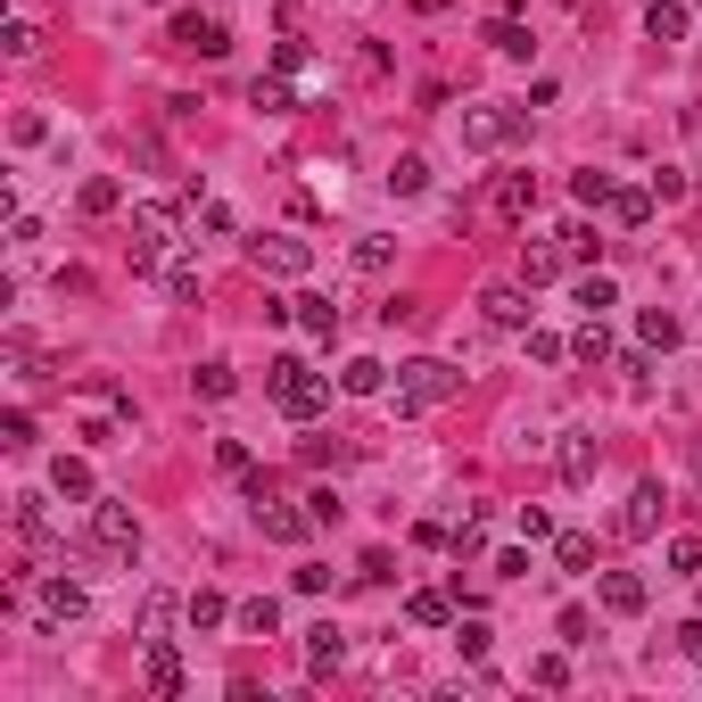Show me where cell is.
Returning a JSON list of instances; mask_svg holds the SVG:
<instances>
[{"instance_id":"6da1fadb","label":"cell","mask_w":702,"mask_h":702,"mask_svg":"<svg viewBox=\"0 0 702 702\" xmlns=\"http://www.w3.org/2000/svg\"><path fill=\"white\" fill-rule=\"evenodd\" d=\"M265 397H273L290 422H315V413L331 406V381H323L315 364H297V355H273V364H265Z\"/></svg>"},{"instance_id":"7a4b0ae2","label":"cell","mask_w":702,"mask_h":702,"mask_svg":"<svg viewBox=\"0 0 702 702\" xmlns=\"http://www.w3.org/2000/svg\"><path fill=\"white\" fill-rule=\"evenodd\" d=\"M455 388H463L455 364H438V355H413V364H397V413H430V406H446Z\"/></svg>"},{"instance_id":"3957f363","label":"cell","mask_w":702,"mask_h":702,"mask_svg":"<svg viewBox=\"0 0 702 702\" xmlns=\"http://www.w3.org/2000/svg\"><path fill=\"white\" fill-rule=\"evenodd\" d=\"M92 546H100V554H116V562H132V554H141V520H132V504L92 496Z\"/></svg>"},{"instance_id":"277c9868","label":"cell","mask_w":702,"mask_h":702,"mask_svg":"<svg viewBox=\"0 0 702 702\" xmlns=\"http://www.w3.org/2000/svg\"><path fill=\"white\" fill-rule=\"evenodd\" d=\"M174 257V215L166 207H132V273H157Z\"/></svg>"},{"instance_id":"5b68a950","label":"cell","mask_w":702,"mask_h":702,"mask_svg":"<svg viewBox=\"0 0 702 702\" xmlns=\"http://www.w3.org/2000/svg\"><path fill=\"white\" fill-rule=\"evenodd\" d=\"M248 257H257L265 281H297V273H315V248L290 241V232H273V241H248Z\"/></svg>"},{"instance_id":"8992f818","label":"cell","mask_w":702,"mask_h":702,"mask_svg":"<svg viewBox=\"0 0 702 702\" xmlns=\"http://www.w3.org/2000/svg\"><path fill=\"white\" fill-rule=\"evenodd\" d=\"M520 132H529V116H520V108H496V100L463 116V141H471V149H504V141H520Z\"/></svg>"},{"instance_id":"52a82bcc","label":"cell","mask_w":702,"mask_h":702,"mask_svg":"<svg viewBox=\"0 0 702 702\" xmlns=\"http://www.w3.org/2000/svg\"><path fill=\"white\" fill-rule=\"evenodd\" d=\"M480 315L496 323V331H529V281H496V290H480Z\"/></svg>"},{"instance_id":"ba28073f","label":"cell","mask_w":702,"mask_h":702,"mask_svg":"<svg viewBox=\"0 0 702 702\" xmlns=\"http://www.w3.org/2000/svg\"><path fill=\"white\" fill-rule=\"evenodd\" d=\"M257 529L273 537V546H306V529H323V520L297 513V504H281V496H265V504H257Z\"/></svg>"},{"instance_id":"9c48e42d","label":"cell","mask_w":702,"mask_h":702,"mask_svg":"<svg viewBox=\"0 0 702 702\" xmlns=\"http://www.w3.org/2000/svg\"><path fill=\"white\" fill-rule=\"evenodd\" d=\"M174 42H183V50H199V58H223V50H232V25H223V17H199V9H183V17H174Z\"/></svg>"},{"instance_id":"30bf717a","label":"cell","mask_w":702,"mask_h":702,"mask_svg":"<svg viewBox=\"0 0 702 702\" xmlns=\"http://www.w3.org/2000/svg\"><path fill=\"white\" fill-rule=\"evenodd\" d=\"M662 513H669L662 480H636L629 488V513H620V537H653V529H662Z\"/></svg>"},{"instance_id":"8fae6325","label":"cell","mask_w":702,"mask_h":702,"mask_svg":"<svg viewBox=\"0 0 702 702\" xmlns=\"http://www.w3.org/2000/svg\"><path fill=\"white\" fill-rule=\"evenodd\" d=\"M562 265H571V248H562V232H554V241H520V281H529V290H546V281H562Z\"/></svg>"},{"instance_id":"7c38bea8","label":"cell","mask_w":702,"mask_h":702,"mask_svg":"<svg viewBox=\"0 0 702 702\" xmlns=\"http://www.w3.org/2000/svg\"><path fill=\"white\" fill-rule=\"evenodd\" d=\"M488 207H496L504 223H529V215H537V174H496V190H488Z\"/></svg>"},{"instance_id":"4fadbf2b","label":"cell","mask_w":702,"mask_h":702,"mask_svg":"<svg viewBox=\"0 0 702 702\" xmlns=\"http://www.w3.org/2000/svg\"><path fill=\"white\" fill-rule=\"evenodd\" d=\"M34 604H42V620H50V629H67V620H83V587H74V578H42L34 587Z\"/></svg>"},{"instance_id":"5bb4252c","label":"cell","mask_w":702,"mask_h":702,"mask_svg":"<svg viewBox=\"0 0 702 702\" xmlns=\"http://www.w3.org/2000/svg\"><path fill=\"white\" fill-rule=\"evenodd\" d=\"M595 595H604L611 620H636V611H645V578H636V571H604V578H595Z\"/></svg>"},{"instance_id":"9a60e30c","label":"cell","mask_w":702,"mask_h":702,"mask_svg":"<svg viewBox=\"0 0 702 702\" xmlns=\"http://www.w3.org/2000/svg\"><path fill=\"white\" fill-rule=\"evenodd\" d=\"M50 496L92 504V496H100V488H92V463H83V455H58V463H50Z\"/></svg>"},{"instance_id":"2e32d148","label":"cell","mask_w":702,"mask_h":702,"mask_svg":"<svg viewBox=\"0 0 702 702\" xmlns=\"http://www.w3.org/2000/svg\"><path fill=\"white\" fill-rule=\"evenodd\" d=\"M554 463H562V480H595V463H604V446H595L587 430H562Z\"/></svg>"},{"instance_id":"e0dca14e","label":"cell","mask_w":702,"mask_h":702,"mask_svg":"<svg viewBox=\"0 0 702 702\" xmlns=\"http://www.w3.org/2000/svg\"><path fill=\"white\" fill-rule=\"evenodd\" d=\"M339 662H348V636H339L331 620H315V629H306V669H315V678H331Z\"/></svg>"},{"instance_id":"ac0fdd59","label":"cell","mask_w":702,"mask_h":702,"mask_svg":"<svg viewBox=\"0 0 702 702\" xmlns=\"http://www.w3.org/2000/svg\"><path fill=\"white\" fill-rule=\"evenodd\" d=\"M157 290H166L174 306H199V257H166L157 265Z\"/></svg>"},{"instance_id":"d6986e66","label":"cell","mask_w":702,"mask_h":702,"mask_svg":"<svg viewBox=\"0 0 702 702\" xmlns=\"http://www.w3.org/2000/svg\"><path fill=\"white\" fill-rule=\"evenodd\" d=\"M339 388H348V397H381L388 364H381V355H348V364H339Z\"/></svg>"},{"instance_id":"ffe728a7","label":"cell","mask_w":702,"mask_h":702,"mask_svg":"<svg viewBox=\"0 0 702 702\" xmlns=\"http://www.w3.org/2000/svg\"><path fill=\"white\" fill-rule=\"evenodd\" d=\"M149 694H183V653L166 636H149Z\"/></svg>"},{"instance_id":"44dd1931","label":"cell","mask_w":702,"mask_h":702,"mask_svg":"<svg viewBox=\"0 0 702 702\" xmlns=\"http://www.w3.org/2000/svg\"><path fill=\"white\" fill-rule=\"evenodd\" d=\"M406 620H413V629H455V604H446L438 587H413L406 595Z\"/></svg>"},{"instance_id":"7402d4cb","label":"cell","mask_w":702,"mask_h":702,"mask_svg":"<svg viewBox=\"0 0 702 702\" xmlns=\"http://www.w3.org/2000/svg\"><path fill=\"white\" fill-rule=\"evenodd\" d=\"M74 207H83V215H116V207H125V183H116V174H92V183H83V190H74Z\"/></svg>"},{"instance_id":"603a6c76","label":"cell","mask_w":702,"mask_h":702,"mask_svg":"<svg viewBox=\"0 0 702 702\" xmlns=\"http://www.w3.org/2000/svg\"><path fill=\"white\" fill-rule=\"evenodd\" d=\"M554 562H562L571 578H587V571H595V537H587V529H562V537H554Z\"/></svg>"},{"instance_id":"cb8c5ba5","label":"cell","mask_w":702,"mask_h":702,"mask_svg":"<svg viewBox=\"0 0 702 702\" xmlns=\"http://www.w3.org/2000/svg\"><path fill=\"white\" fill-rule=\"evenodd\" d=\"M17 537H25V546H42V554L58 546V529H50V513H42V496H17Z\"/></svg>"},{"instance_id":"d4e9b609","label":"cell","mask_w":702,"mask_h":702,"mask_svg":"<svg viewBox=\"0 0 702 702\" xmlns=\"http://www.w3.org/2000/svg\"><path fill=\"white\" fill-rule=\"evenodd\" d=\"M662 562H669L678 578H702V529H678V537L662 546Z\"/></svg>"},{"instance_id":"484cf974","label":"cell","mask_w":702,"mask_h":702,"mask_svg":"<svg viewBox=\"0 0 702 702\" xmlns=\"http://www.w3.org/2000/svg\"><path fill=\"white\" fill-rule=\"evenodd\" d=\"M611 223H620V232H645L653 223V190H611Z\"/></svg>"},{"instance_id":"4316f807","label":"cell","mask_w":702,"mask_h":702,"mask_svg":"<svg viewBox=\"0 0 702 702\" xmlns=\"http://www.w3.org/2000/svg\"><path fill=\"white\" fill-rule=\"evenodd\" d=\"M388 190H397V199H422V190H430V157H413V149H406V157L388 166Z\"/></svg>"},{"instance_id":"83f0119b","label":"cell","mask_w":702,"mask_h":702,"mask_svg":"<svg viewBox=\"0 0 702 702\" xmlns=\"http://www.w3.org/2000/svg\"><path fill=\"white\" fill-rule=\"evenodd\" d=\"M183 620H190V629L207 636V629H223V620H232V604H223L215 587H199V595H190V604H183Z\"/></svg>"},{"instance_id":"f1b7e54d","label":"cell","mask_w":702,"mask_h":702,"mask_svg":"<svg viewBox=\"0 0 702 702\" xmlns=\"http://www.w3.org/2000/svg\"><path fill=\"white\" fill-rule=\"evenodd\" d=\"M645 34L653 42H686V0H653V9H645Z\"/></svg>"},{"instance_id":"f546056e","label":"cell","mask_w":702,"mask_h":702,"mask_svg":"<svg viewBox=\"0 0 702 702\" xmlns=\"http://www.w3.org/2000/svg\"><path fill=\"white\" fill-rule=\"evenodd\" d=\"M488 50H496V58H529L537 42H529V25H520V17H496V25H488Z\"/></svg>"},{"instance_id":"4dcf8cb0","label":"cell","mask_w":702,"mask_h":702,"mask_svg":"<svg viewBox=\"0 0 702 702\" xmlns=\"http://www.w3.org/2000/svg\"><path fill=\"white\" fill-rule=\"evenodd\" d=\"M290 306H297V323H306L315 339H339V306L331 297H290Z\"/></svg>"},{"instance_id":"1f68e13d","label":"cell","mask_w":702,"mask_h":702,"mask_svg":"<svg viewBox=\"0 0 702 702\" xmlns=\"http://www.w3.org/2000/svg\"><path fill=\"white\" fill-rule=\"evenodd\" d=\"M578 306H587V315H604V306H620V281H611V273H587V281H578Z\"/></svg>"},{"instance_id":"d6a6232c","label":"cell","mask_w":702,"mask_h":702,"mask_svg":"<svg viewBox=\"0 0 702 702\" xmlns=\"http://www.w3.org/2000/svg\"><path fill=\"white\" fill-rule=\"evenodd\" d=\"M571 355H578V364H604V355H611V331H604V315H587V331L571 339Z\"/></svg>"},{"instance_id":"836d02e7","label":"cell","mask_w":702,"mask_h":702,"mask_svg":"<svg viewBox=\"0 0 702 702\" xmlns=\"http://www.w3.org/2000/svg\"><path fill=\"white\" fill-rule=\"evenodd\" d=\"M611 190H620V183H611V174H595V166L571 174V199H578V207H611Z\"/></svg>"},{"instance_id":"e575fe53","label":"cell","mask_w":702,"mask_h":702,"mask_svg":"<svg viewBox=\"0 0 702 702\" xmlns=\"http://www.w3.org/2000/svg\"><path fill=\"white\" fill-rule=\"evenodd\" d=\"M248 100H257L265 116H281V108H290L297 92H290V74H257V92H248Z\"/></svg>"},{"instance_id":"d590c367","label":"cell","mask_w":702,"mask_h":702,"mask_svg":"<svg viewBox=\"0 0 702 702\" xmlns=\"http://www.w3.org/2000/svg\"><path fill=\"white\" fill-rule=\"evenodd\" d=\"M636 331H645V348H678V315H662V306H645V323H636Z\"/></svg>"},{"instance_id":"8d00e7d4","label":"cell","mask_w":702,"mask_h":702,"mask_svg":"<svg viewBox=\"0 0 702 702\" xmlns=\"http://www.w3.org/2000/svg\"><path fill=\"white\" fill-rule=\"evenodd\" d=\"M0 50H9V58H34V50H42V25H34V17H9V34H0Z\"/></svg>"},{"instance_id":"74e56055","label":"cell","mask_w":702,"mask_h":702,"mask_svg":"<svg viewBox=\"0 0 702 702\" xmlns=\"http://www.w3.org/2000/svg\"><path fill=\"white\" fill-rule=\"evenodd\" d=\"M388 257H397L388 232H364V241H355V265H364V273H388Z\"/></svg>"},{"instance_id":"f35d334b","label":"cell","mask_w":702,"mask_h":702,"mask_svg":"<svg viewBox=\"0 0 702 702\" xmlns=\"http://www.w3.org/2000/svg\"><path fill=\"white\" fill-rule=\"evenodd\" d=\"M241 629H248V636H273V629H281V604H273V595H257V604H241Z\"/></svg>"},{"instance_id":"ab89813d","label":"cell","mask_w":702,"mask_h":702,"mask_svg":"<svg viewBox=\"0 0 702 702\" xmlns=\"http://www.w3.org/2000/svg\"><path fill=\"white\" fill-rule=\"evenodd\" d=\"M455 653L463 662H488V620H455Z\"/></svg>"},{"instance_id":"60d3db41","label":"cell","mask_w":702,"mask_h":702,"mask_svg":"<svg viewBox=\"0 0 702 702\" xmlns=\"http://www.w3.org/2000/svg\"><path fill=\"white\" fill-rule=\"evenodd\" d=\"M0 446L25 455V446H34V413H0Z\"/></svg>"},{"instance_id":"b9f144b4","label":"cell","mask_w":702,"mask_h":702,"mask_svg":"<svg viewBox=\"0 0 702 702\" xmlns=\"http://www.w3.org/2000/svg\"><path fill=\"white\" fill-rule=\"evenodd\" d=\"M190 388H199V397H232V364H199Z\"/></svg>"},{"instance_id":"7bdbcfd3","label":"cell","mask_w":702,"mask_h":702,"mask_svg":"<svg viewBox=\"0 0 702 702\" xmlns=\"http://www.w3.org/2000/svg\"><path fill=\"white\" fill-rule=\"evenodd\" d=\"M297 455L315 463V471H331V463H348V438H306V446H297Z\"/></svg>"},{"instance_id":"ee69618b","label":"cell","mask_w":702,"mask_h":702,"mask_svg":"<svg viewBox=\"0 0 702 702\" xmlns=\"http://www.w3.org/2000/svg\"><path fill=\"white\" fill-rule=\"evenodd\" d=\"M529 678H537V686H571V662H562V653H537Z\"/></svg>"},{"instance_id":"f6af8a7d","label":"cell","mask_w":702,"mask_h":702,"mask_svg":"<svg viewBox=\"0 0 702 702\" xmlns=\"http://www.w3.org/2000/svg\"><path fill=\"white\" fill-rule=\"evenodd\" d=\"M529 355H537V364H562V355H571V339H562V331H529Z\"/></svg>"},{"instance_id":"bcb514c9","label":"cell","mask_w":702,"mask_h":702,"mask_svg":"<svg viewBox=\"0 0 702 702\" xmlns=\"http://www.w3.org/2000/svg\"><path fill=\"white\" fill-rule=\"evenodd\" d=\"M653 199L678 207V199H686V166H662V174H653Z\"/></svg>"},{"instance_id":"7dc6e473","label":"cell","mask_w":702,"mask_h":702,"mask_svg":"<svg viewBox=\"0 0 702 702\" xmlns=\"http://www.w3.org/2000/svg\"><path fill=\"white\" fill-rule=\"evenodd\" d=\"M215 463L232 471V480H248V446H241V438H215Z\"/></svg>"},{"instance_id":"c3c4849f","label":"cell","mask_w":702,"mask_h":702,"mask_svg":"<svg viewBox=\"0 0 702 702\" xmlns=\"http://www.w3.org/2000/svg\"><path fill=\"white\" fill-rule=\"evenodd\" d=\"M562 248H571V257H595V248H604V241H595L587 223H562Z\"/></svg>"},{"instance_id":"681fc988","label":"cell","mask_w":702,"mask_h":702,"mask_svg":"<svg viewBox=\"0 0 702 702\" xmlns=\"http://www.w3.org/2000/svg\"><path fill=\"white\" fill-rule=\"evenodd\" d=\"M520 537H554V513H546V504H520Z\"/></svg>"},{"instance_id":"f907efd6","label":"cell","mask_w":702,"mask_h":702,"mask_svg":"<svg viewBox=\"0 0 702 702\" xmlns=\"http://www.w3.org/2000/svg\"><path fill=\"white\" fill-rule=\"evenodd\" d=\"M306 513H315V520H323V529H331V520H339V513H348V504H339V496H331V488H315V496H306Z\"/></svg>"},{"instance_id":"816d5d0a","label":"cell","mask_w":702,"mask_h":702,"mask_svg":"<svg viewBox=\"0 0 702 702\" xmlns=\"http://www.w3.org/2000/svg\"><path fill=\"white\" fill-rule=\"evenodd\" d=\"M355 578H372V587H381V578H397V562H388V554H381V546H372V554H364V562H355Z\"/></svg>"},{"instance_id":"f5cc1de1","label":"cell","mask_w":702,"mask_h":702,"mask_svg":"<svg viewBox=\"0 0 702 702\" xmlns=\"http://www.w3.org/2000/svg\"><path fill=\"white\" fill-rule=\"evenodd\" d=\"M273 74H306V42H281V50H273Z\"/></svg>"},{"instance_id":"db71d44e","label":"cell","mask_w":702,"mask_h":702,"mask_svg":"<svg viewBox=\"0 0 702 702\" xmlns=\"http://www.w3.org/2000/svg\"><path fill=\"white\" fill-rule=\"evenodd\" d=\"M620 372H629V388H645V381H653V348H636V355H620Z\"/></svg>"},{"instance_id":"11a10c76","label":"cell","mask_w":702,"mask_h":702,"mask_svg":"<svg viewBox=\"0 0 702 702\" xmlns=\"http://www.w3.org/2000/svg\"><path fill=\"white\" fill-rule=\"evenodd\" d=\"M678 645H686V653L702 662V620H686V629H678Z\"/></svg>"},{"instance_id":"9f6ffc18","label":"cell","mask_w":702,"mask_h":702,"mask_svg":"<svg viewBox=\"0 0 702 702\" xmlns=\"http://www.w3.org/2000/svg\"><path fill=\"white\" fill-rule=\"evenodd\" d=\"M413 9H422V17H438V9H455V0H413Z\"/></svg>"},{"instance_id":"6f0895ef","label":"cell","mask_w":702,"mask_h":702,"mask_svg":"<svg viewBox=\"0 0 702 702\" xmlns=\"http://www.w3.org/2000/svg\"><path fill=\"white\" fill-rule=\"evenodd\" d=\"M562 9H587V0H562Z\"/></svg>"}]
</instances>
